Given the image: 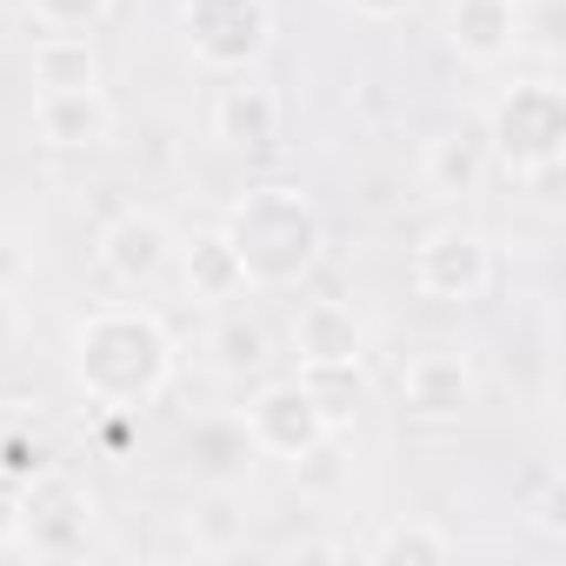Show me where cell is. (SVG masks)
Wrapping results in <instances>:
<instances>
[{"mask_svg":"<svg viewBox=\"0 0 566 566\" xmlns=\"http://www.w3.org/2000/svg\"><path fill=\"white\" fill-rule=\"evenodd\" d=\"M74 387L101 413H140L174 387V334L147 307H94L74 327Z\"/></svg>","mask_w":566,"mask_h":566,"instance_id":"cell-1","label":"cell"},{"mask_svg":"<svg viewBox=\"0 0 566 566\" xmlns=\"http://www.w3.org/2000/svg\"><path fill=\"white\" fill-rule=\"evenodd\" d=\"M220 233H227V247L247 266V287H301V280L314 273V260H321V247H327L321 207L301 187H287V180L247 187L227 207Z\"/></svg>","mask_w":566,"mask_h":566,"instance_id":"cell-2","label":"cell"},{"mask_svg":"<svg viewBox=\"0 0 566 566\" xmlns=\"http://www.w3.org/2000/svg\"><path fill=\"white\" fill-rule=\"evenodd\" d=\"M480 134H486L493 167H506V174H553L559 154H566V94L553 81H520V87H506L486 107Z\"/></svg>","mask_w":566,"mask_h":566,"instance_id":"cell-3","label":"cell"},{"mask_svg":"<svg viewBox=\"0 0 566 566\" xmlns=\"http://www.w3.org/2000/svg\"><path fill=\"white\" fill-rule=\"evenodd\" d=\"M14 493H21V500H14V539H21L34 559H81V553H87L101 506H94V493H87L74 473L41 467V473H34L28 486H14Z\"/></svg>","mask_w":566,"mask_h":566,"instance_id":"cell-4","label":"cell"},{"mask_svg":"<svg viewBox=\"0 0 566 566\" xmlns=\"http://www.w3.org/2000/svg\"><path fill=\"white\" fill-rule=\"evenodd\" d=\"M180 41L213 74H247L273 41L266 0H180Z\"/></svg>","mask_w":566,"mask_h":566,"instance_id":"cell-5","label":"cell"},{"mask_svg":"<svg viewBox=\"0 0 566 566\" xmlns=\"http://www.w3.org/2000/svg\"><path fill=\"white\" fill-rule=\"evenodd\" d=\"M413 287L427 301H447V307L480 301L493 287V247H486V233H473V227H433L413 247Z\"/></svg>","mask_w":566,"mask_h":566,"instance_id":"cell-6","label":"cell"},{"mask_svg":"<svg viewBox=\"0 0 566 566\" xmlns=\"http://www.w3.org/2000/svg\"><path fill=\"white\" fill-rule=\"evenodd\" d=\"M240 427H247L253 453H266V460H301L307 447H321V440L334 433L301 374H294V380H266V387L247 400V420H240Z\"/></svg>","mask_w":566,"mask_h":566,"instance_id":"cell-7","label":"cell"},{"mask_svg":"<svg viewBox=\"0 0 566 566\" xmlns=\"http://www.w3.org/2000/svg\"><path fill=\"white\" fill-rule=\"evenodd\" d=\"M473 394H480L473 360L453 354V347H427V354H413V360L400 367V407H407L413 420H427V427L460 420V413L473 407Z\"/></svg>","mask_w":566,"mask_h":566,"instance_id":"cell-8","label":"cell"},{"mask_svg":"<svg viewBox=\"0 0 566 566\" xmlns=\"http://www.w3.org/2000/svg\"><path fill=\"white\" fill-rule=\"evenodd\" d=\"M174 266V227L160 213H140L127 207L107 233H101V273L114 280V287H154V280Z\"/></svg>","mask_w":566,"mask_h":566,"instance_id":"cell-9","label":"cell"},{"mask_svg":"<svg viewBox=\"0 0 566 566\" xmlns=\"http://www.w3.org/2000/svg\"><path fill=\"white\" fill-rule=\"evenodd\" d=\"M213 140L227 154H273L280 147V94L253 74H233L213 94Z\"/></svg>","mask_w":566,"mask_h":566,"instance_id":"cell-10","label":"cell"},{"mask_svg":"<svg viewBox=\"0 0 566 566\" xmlns=\"http://www.w3.org/2000/svg\"><path fill=\"white\" fill-rule=\"evenodd\" d=\"M520 34H526L520 0H453V8H447V41H453V54L473 61V67L506 61V54L520 48Z\"/></svg>","mask_w":566,"mask_h":566,"instance_id":"cell-11","label":"cell"},{"mask_svg":"<svg viewBox=\"0 0 566 566\" xmlns=\"http://www.w3.org/2000/svg\"><path fill=\"white\" fill-rule=\"evenodd\" d=\"M34 134L54 154H87V147H101L114 134V107H107L101 87H87V94H41L34 101Z\"/></svg>","mask_w":566,"mask_h":566,"instance_id":"cell-12","label":"cell"},{"mask_svg":"<svg viewBox=\"0 0 566 566\" xmlns=\"http://www.w3.org/2000/svg\"><path fill=\"white\" fill-rule=\"evenodd\" d=\"M367 354V327L340 301H307L294 314V360L301 367H354Z\"/></svg>","mask_w":566,"mask_h":566,"instance_id":"cell-13","label":"cell"},{"mask_svg":"<svg viewBox=\"0 0 566 566\" xmlns=\"http://www.w3.org/2000/svg\"><path fill=\"white\" fill-rule=\"evenodd\" d=\"M486 167H493V154H486V134H480V127H447V134H433V140H427V160H420V174H427V187H433L440 200L480 193Z\"/></svg>","mask_w":566,"mask_h":566,"instance_id":"cell-14","label":"cell"},{"mask_svg":"<svg viewBox=\"0 0 566 566\" xmlns=\"http://www.w3.org/2000/svg\"><path fill=\"white\" fill-rule=\"evenodd\" d=\"M180 273H187V294H193L200 307H227L233 294H247V266H240V253L227 247V233H220V227H207V233H193V240H187Z\"/></svg>","mask_w":566,"mask_h":566,"instance_id":"cell-15","label":"cell"},{"mask_svg":"<svg viewBox=\"0 0 566 566\" xmlns=\"http://www.w3.org/2000/svg\"><path fill=\"white\" fill-rule=\"evenodd\" d=\"M28 67H34L41 94H87V87H101V54H94L87 34H54L48 28L34 41V54H28Z\"/></svg>","mask_w":566,"mask_h":566,"instance_id":"cell-16","label":"cell"},{"mask_svg":"<svg viewBox=\"0 0 566 566\" xmlns=\"http://www.w3.org/2000/svg\"><path fill=\"white\" fill-rule=\"evenodd\" d=\"M247 453H253L247 427L207 420V427H193V433H187V460H193V473H200L207 486H233V480L247 473Z\"/></svg>","mask_w":566,"mask_h":566,"instance_id":"cell-17","label":"cell"},{"mask_svg":"<svg viewBox=\"0 0 566 566\" xmlns=\"http://www.w3.org/2000/svg\"><path fill=\"white\" fill-rule=\"evenodd\" d=\"M367 559L374 566H440V559H453V533H440L433 520H394L374 533Z\"/></svg>","mask_w":566,"mask_h":566,"instance_id":"cell-18","label":"cell"},{"mask_svg":"<svg viewBox=\"0 0 566 566\" xmlns=\"http://www.w3.org/2000/svg\"><path fill=\"white\" fill-rule=\"evenodd\" d=\"M187 533H193L200 553H233L247 539V513H240L233 486H207V500L187 513Z\"/></svg>","mask_w":566,"mask_h":566,"instance_id":"cell-19","label":"cell"},{"mask_svg":"<svg viewBox=\"0 0 566 566\" xmlns=\"http://www.w3.org/2000/svg\"><path fill=\"white\" fill-rule=\"evenodd\" d=\"M213 360H220V374H260V367L273 360V340H266L260 321L233 314V321H220V334H213Z\"/></svg>","mask_w":566,"mask_h":566,"instance_id":"cell-20","label":"cell"},{"mask_svg":"<svg viewBox=\"0 0 566 566\" xmlns=\"http://www.w3.org/2000/svg\"><path fill=\"white\" fill-rule=\"evenodd\" d=\"M301 380H307L314 407L327 413V427L340 433V427L354 420V407H360V360H354V367H301Z\"/></svg>","mask_w":566,"mask_h":566,"instance_id":"cell-21","label":"cell"},{"mask_svg":"<svg viewBox=\"0 0 566 566\" xmlns=\"http://www.w3.org/2000/svg\"><path fill=\"white\" fill-rule=\"evenodd\" d=\"M107 8L114 0H28V14L54 34H87L94 21H107Z\"/></svg>","mask_w":566,"mask_h":566,"instance_id":"cell-22","label":"cell"},{"mask_svg":"<svg viewBox=\"0 0 566 566\" xmlns=\"http://www.w3.org/2000/svg\"><path fill=\"white\" fill-rule=\"evenodd\" d=\"M41 467H48V447L34 433H8V440H0V480H8V486H28Z\"/></svg>","mask_w":566,"mask_h":566,"instance_id":"cell-23","label":"cell"},{"mask_svg":"<svg viewBox=\"0 0 566 566\" xmlns=\"http://www.w3.org/2000/svg\"><path fill=\"white\" fill-rule=\"evenodd\" d=\"M21 280H28V247H21V233L0 227V294H14Z\"/></svg>","mask_w":566,"mask_h":566,"instance_id":"cell-24","label":"cell"},{"mask_svg":"<svg viewBox=\"0 0 566 566\" xmlns=\"http://www.w3.org/2000/svg\"><path fill=\"white\" fill-rule=\"evenodd\" d=\"M533 526H539V533H553V539L566 533V493H559L553 480H539V500H533Z\"/></svg>","mask_w":566,"mask_h":566,"instance_id":"cell-25","label":"cell"},{"mask_svg":"<svg viewBox=\"0 0 566 566\" xmlns=\"http://www.w3.org/2000/svg\"><path fill=\"white\" fill-rule=\"evenodd\" d=\"M21 340H28V314H21V301H14V294H0V360H14V354H21Z\"/></svg>","mask_w":566,"mask_h":566,"instance_id":"cell-26","label":"cell"},{"mask_svg":"<svg viewBox=\"0 0 566 566\" xmlns=\"http://www.w3.org/2000/svg\"><path fill=\"white\" fill-rule=\"evenodd\" d=\"M347 8H354L360 21H400V14L413 8V0H347Z\"/></svg>","mask_w":566,"mask_h":566,"instance_id":"cell-27","label":"cell"}]
</instances>
